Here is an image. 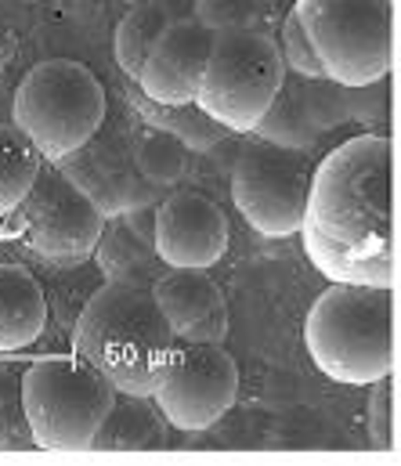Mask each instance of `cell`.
Segmentation results:
<instances>
[{
  "label": "cell",
  "mask_w": 401,
  "mask_h": 466,
  "mask_svg": "<svg viewBox=\"0 0 401 466\" xmlns=\"http://www.w3.org/2000/svg\"><path fill=\"white\" fill-rule=\"evenodd\" d=\"M304 253L329 282H398L395 238V145L387 134H358L329 148L311 170L300 221Z\"/></svg>",
  "instance_id": "6da1fadb"
},
{
  "label": "cell",
  "mask_w": 401,
  "mask_h": 466,
  "mask_svg": "<svg viewBox=\"0 0 401 466\" xmlns=\"http://www.w3.org/2000/svg\"><path fill=\"white\" fill-rule=\"evenodd\" d=\"M177 348L152 286L105 279L76 311L73 354L87 358L116 394L152 398Z\"/></svg>",
  "instance_id": "7a4b0ae2"
},
{
  "label": "cell",
  "mask_w": 401,
  "mask_h": 466,
  "mask_svg": "<svg viewBox=\"0 0 401 466\" xmlns=\"http://www.w3.org/2000/svg\"><path fill=\"white\" fill-rule=\"evenodd\" d=\"M304 344L322 376L369 387L395 372V289L333 282L307 311Z\"/></svg>",
  "instance_id": "3957f363"
},
{
  "label": "cell",
  "mask_w": 401,
  "mask_h": 466,
  "mask_svg": "<svg viewBox=\"0 0 401 466\" xmlns=\"http://www.w3.org/2000/svg\"><path fill=\"white\" fill-rule=\"evenodd\" d=\"M11 123L29 137L44 163H58L102 130L105 87L84 62H36L11 95Z\"/></svg>",
  "instance_id": "277c9868"
},
{
  "label": "cell",
  "mask_w": 401,
  "mask_h": 466,
  "mask_svg": "<svg viewBox=\"0 0 401 466\" xmlns=\"http://www.w3.org/2000/svg\"><path fill=\"white\" fill-rule=\"evenodd\" d=\"M113 401L116 387L80 354L40 358L22 372V409L36 449H91Z\"/></svg>",
  "instance_id": "5b68a950"
},
{
  "label": "cell",
  "mask_w": 401,
  "mask_h": 466,
  "mask_svg": "<svg viewBox=\"0 0 401 466\" xmlns=\"http://www.w3.org/2000/svg\"><path fill=\"white\" fill-rule=\"evenodd\" d=\"M293 11L322 66V76L336 80L340 87H362L391 76V0H296Z\"/></svg>",
  "instance_id": "8992f818"
},
{
  "label": "cell",
  "mask_w": 401,
  "mask_h": 466,
  "mask_svg": "<svg viewBox=\"0 0 401 466\" xmlns=\"http://www.w3.org/2000/svg\"><path fill=\"white\" fill-rule=\"evenodd\" d=\"M286 80L278 44L265 29L214 33V51L195 106L232 134H250Z\"/></svg>",
  "instance_id": "52a82bcc"
},
{
  "label": "cell",
  "mask_w": 401,
  "mask_h": 466,
  "mask_svg": "<svg viewBox=\"0 0 401 466\" xmlns=\"http://www.w3.org/2000/svg\"><path fill=\"white\" fill-rule=\"evenodd\" d=\"M7 218L15 221V235L51 268L87 264L105 228L102 210L55 163L40 167L29 196Z\"/></svg>",
  "instance_id": "ba28073f"
},
{
  "label": "cell",
  "mask_w": 401,
  "mask_h": 466,
  "mask_svg": "<svg viewBox=\"0 0 401 466\" xmlns=\"http://www.w3.org/2000/svg\"><path fill=\"white\" fill-rule=\"evenodd\" d=\"M311 159L300 148H282L271 141H254L239 152L232 167V203L246 225L265 238H289L300 232Z\"/></svg>",
  "instance_id": "9c48e42d"
},
{
  "label": "cell",
  "mask_w": 401,
  "mask_h": 466,
  "mask_svg": "<svg viewBox=\"0 0 401 466\" xmlns=\"http://www.w3.org/2000/svg\"><path fill=\"white\" fill-rule=\"evenodd\" d=\"M239 398V365L221 344H177L152 390L159 416L177 431L214 427Z\"/></svg>",
  "instance_id": "30bf717a"
},
{
  "label": "cell",
  "mask_w": 401,
  "mask_h": 466,
  "mask_svg": "<svg viewBox=\"0 0 401 466\" xmlns=\"http://www.w3.org/2000/svg\"><path fill=\"white\" fill-rule=\"evenodd\" d=\"M228 214L203 192H170L155 207L152 249L166 268H210L228 249Z\"/></svg>",
  "instance_id": "8fae6325"
},
{
  "label": "cell",
  "mask_w": 401,
  "mask_h": 466,
  "mask_svg": "<svg viewBox=\"0 0 401 466\" xmlns=\"http://www.w3.org/2000/svg\"><path fill=\"white\" fill-rule=\"evenodd\" d=\"M98 210L105 221L120 218L131 207H159L163 188L148 185L134 170L131 152H120V134H95L84 148L69 152L65 159L55 163Z\"/></svg>",
  "instance_id": "7c38bea8"
},
{
  "label": "cell",
  "mask_w": 401,
  "mask_h": 466,
  "mask_svg": "<svg viewBox=\"0 0 401 466\" xmlns=\"http://www.w3.org/2000/svg\"><path fill=\"white\" fill-rule=\"evenodd\" d=\"M214 51V33L203 29L192 15L188 18H174L159 40L152 44L141 73L134 76L145 102L152 106H185L195 102L206 62Z\"/></svg>",
  "instance_id": "4fadbf2b"
},
{
  "label": "cell",
  "mask_w": 401,
  "mask_h": 466,
  "mask_svg": "<svg viewBox=\"0 0 401 466\" xmlns=\"http://www.w3.org/2000/svg\"><path fill=\"white\" fill-rule=\"evenodd\" d=\"M152 297L177 344H225L228 304L203 268H170L152 282Z\"/></svg>",
  "instance_id": "5bb4252c"
},
{
  "label": "cell",
  "mask_w": 401,
  "mask_h": 466,
  "mask_svg": "<svg viewBox=\"0 0 401 466\" xmlns=\"http://www.w3.org/2000/svg\"><path fill=\"white\" fill-rule=\"evenodd\" d=\"M47 326V293L22 264H0V350H22Z\"/></svg>",
  "instance_id": "9a60e30c"
},
{
  "label": "cell",
  "mask_w": 401,
  "mask_h": 466,
  "mask_svg": "<svg viewBox=\"0 0 401 466\" xmlns=\"http://www.w3.org/2000/svg\"><path fill=\"white\" fill-rule=\"evenodd\" d=\"M163 416L148 405V398L116 394L113 409L105 412L91 449H152L163 441Z\"/></svg>",
  "instance_id": "2e32d148"
},
{
  "label": "cell",
  "mask_w": 401,
  "mask_h": 466,
  "mask_svg": "<svg viewBox=\"0 0 401 466\" xmlns=\"http://www.w3.org/2000/svg\"><path fill=\"white\" fill-rule=\"evenodd\" d=\"M250 134H257L261 141H271V145H282V148H300V152L311 148V145L322 137V134L315 130V123H311L307 106H304L300 76L289 80V73H286L278 95L271 98L267 113L261 116V123H257Z\"/></svg>",
  "instance_id": "e0dca14e"
},
{
  "label": "cell",
  "mask_w": 401,
  "mask_h": 466,
  "mask_svg": "<svg viewBox=\"0 0 401 466\" xmlns=\"http://www.w3.org/2000/svg\"><path fill=\"white\" fill-rule=\"evenodd\" d=\"M174 7L166 0H145V4H134L131 11L120 18L116 25V36H113V55L120 62V69L127 76H137L152 44L159 40V33L174 22Z\"/></svg>",
  "instance_id": "ac0fdd59"
},
{
  "label": "cell",
  "mask_w": 401,
  "mask_h": 466,
  "mask_svg": "<svg viewBox=\"0 0 401 466\" xmlns=\"http://www.w3.org/2000/svg\"><path fill=\"white\" fill-rule=\"evenodd\" d=\"M44 167V156L29 145V137L0 119V218H7L33 188L36 174Z\"/></svg>",
  "instance_id": "d6986e66"
},
{
  "label": "cell",
  "mask_w": 401,
  "mask_h": 466,
  "mask_svg": "<svg viewBox=\"0 0 401 466\" xmlns=\"http://www.w3.org/2000/svg\"><path fill=\"white\" fill-rule=\"evenodd\" d=\"M141 116L148 127L174 134L188 152H210L232 137V130H225L217 119L206 116L195 102H185V106H152L148 102V106H141Z\"/></svg>",
  "instance_id": "ffe728a7"
},
{
  "label": "cell",
  "mask_w": 401,
  "mask_h": 466,
  "mask_svg": "<svg viewBox=\"0 0 401 466\" xmlns=\"http://www.w3.org/2000/svg\"><path fill=\"white\" fill-rule=\"evenodd\" d=\"M152 246H145L137 235H131L124 225H120V218H113V221H105V228H102V238H98V246H95V264L102 268V275L105 279H120V282H145L148 286V279H145V271H148V264H152Z\"/></svg>",
  "instance_id": "44dd1931"
},
{
  "label": "cell",
  "mask_w": 401,
  "mask_h": 466,
  "mask_svg": "<svg viewBox=\"0 0 401 466\" xmlns=\"http://www.w3.org/2000/svg\"><path fill=\"white\" fill-rule=\"evenodd\" d=\"M188 148L174 137V134H166V130H145V134H137V141H134L131 148V159H134V170L148 181V185H155V188H170V185H177L181 177H185V170H188Z\"/></svg>",
  "instance_id": "7402d4cb"
},
{
  "label": "cell",
  "mask_w": 401,
  "mask_h": 466,
  "mask_svg": "<svg viewBox=\"0 0 401 466\" xmlns=\"http://www.w3.org/2000/svg\"><path fill=\"white\" fill-rule=\"evenodd\" d=\"M300 91H304V106H307L311 123H315L318 134L351 123V119H347V87H340L336 80H329V76L304 80V76H300Z\"/></svg>",
  "instance_id": "603a6c76"
},
{
  "label": "cell",
  "mask_w": 401,
  "mask_h": 466,
  "mask_svg": "<svg viewBox=\"0 0 401 466\" xmlns=\"http://www.w3.org/2000/svg\"><path fill=\"white\" fill-rule=\"evenodd\" d=\"M261 4L265 0H195L192 18L210 29V33H228V29H257L261 22Z\"/></svg>",
  "instance_id": "cb8c5ba5"
},
{
  "label": "cell",
  "mask_w": 401,
  "mask_h": 466,
  "mask_svg": "<svg viewBox=\"0 0 401 466\" xmlns=\"http://www.w3.org/2000/svg\"><path fill=\"white\" fill-rule=\"evenodd\" d=\"M0 445H15V449L33 445L22 409V376L7 365L0 369Z\"/></svg>",
  "instance_id": "d4e9b609"
},
{
  "label": "cell",
  "mask_w": 401,
  "mask_h": 466,
  "mask_svg": "<svg viewBox=\"0 0 401 466\" xmlns=\"http://www.w3.org/2000/svg\"><path fill=\"white\" fill-rule=\"evenodd\" d=\"M347 119L369 127V134L384 127L391 119V76H380L362 87H347Z\"/></svg>",
  "instance_id": "484cf974"
},
{
  "label": "cell",
  "mask_w": 401,
  "mask_h": 466,
  "mask_svg": "<svg viewBox=\"0 0 401 466\" xmlns=\"http://www.w3.org/2000/svg\"><path fill=\"white\" fill-rule=\"evenodd\" d=\"M369 441L395 449V372L369 383Z\"/></svg>",
  "instance_id": "4316f807"
},
{
  "label": "cell",
  "mask_w": 401,
  "mask_h": 466,
  "mask_svg": "<svg viewBox=\"0 0 401 466\" xmlns=\"http://www.w3.org/2000/svg\"><path fill=\"white\" fill-rule=\"evenodd\" d=\"M278 51H282L286 73H296V76H304V80L322 76V66H318V58H315L311 44H307V33H304L296 11H289L286 22H282V44H278Z\"/></svg>",
  "instance_id": "83f0119b"
},
{
  "label": "cell",
  "mask_w": 401,
  "mask_h": 466,
  "mask_svg": "<svg viewBox=\"0 0 401 466\" xmlns=\"http://www.w3.org/2000/svg\"><path fill=\"white\" fill-rule=\"evenodd\" d=\"M120 225L131 235H137L145 246H152V238H155V207H131V210H124Z\"/></svg>",
  "instance_id": "f1b7e54d"
},
{
  "label": "cell",
  "mask_w": 401,
  "mask_h": 466,
  "mask_svg": "<svg viewBox=\"0 0 401 466\" xmlns=\"http://www.w3.org/2000/svg\"><path fill=\"white\" fill-rule=\"evenodd\" d=\"M18 29H15V22L7 18V15H0V76L15 66V58H18Z\"/></svg>",
  "instance_id": "f546056e"
}]
</instances>
